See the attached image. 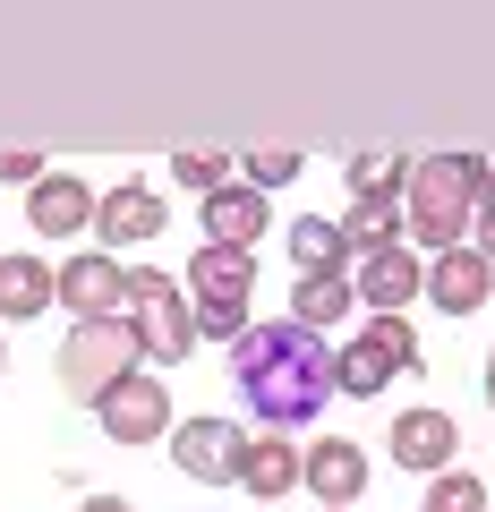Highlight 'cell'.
Instances as JSON below:
<instances>
[{
  "mask_svg": "<svg viewBox=\"0 0 495 512\" xmlns=\"http://www.w3.org/2000/svg\"><path fill=\"white\" fill-rule=\"evenodd\" d=\"M231 384H239V402L257 410L265 427H316L325 419V402L342 393L333 384V342L325 333H308V325H248L231 342Z\"/></svg>",
  "mask_w": 495,
  "mask_h": 512,
  "instance_id": "obj_1",
  "label": "cell"
},
{
  "mask_svg": "<svg viewBox=\"0 0 495 512\" xmlns=\"http://www.w3.org/2000/svg\"><path fill=\"white\" fill-rule=\"evenodd\" d=\"M402 214H410V239H419L427 256L461 248L470 222H478V154H410Z\"/></svg>",
  "mask_w": 495,
  "mask_h": 512,
  "instance_id": "obj_2",
  "label": "cell"
},
{
  "mask_svg": "<svg viewBox=\"0 0 495 512\" xmlns=\"http://www.w3.org/2000/svg\"><path fill=\"white\" fill-rule=\"evenodd\" d=\"M180 282H188V316H197V342H222V350H231L239 333H248L257 256H248V248H214V239H205V248L180 265Z\"/></svg>",
  "mask_w": 495,
  "mask_h": 512,
  "instance_id": "obj_3",
  "label": "cell"
},
{
  "mask_svg": "<svg viewBox=\"0 0 495 512\" xmlns=\"http://www.w3.org/2000/svg\"><path fill=\"white\" fill-rule=\"evenodd\" d=\"M137 359H146V342H137L129 316H94V325H69V342H60V393L69 402H103L111 384H129Z\"/></svg>",
  "mask_w": 495,
  "mask_h": 512,
  "instance_id": "obj_4",
  "label": "cell"
},
{
  "mask_svg": "<svg viewBox=\"0 0 495 512\" xmlns=\"http://www.w3.org/2000/svg\"><path fill=\"white\" fill-rule=\"evenodd\" d=\"M129 325H137V342H146V359H154V367L188 359V350H197L188 282H180V274H163V265H137V274H129Z\"/></svg>",
  "mask_w": 495,
  "mask_h": 512,
  "instance_id": "obj_5",
  "label": "cell"
},
{
  "mask_svg": "<svg viewBox=\"0 0 495 512\" xmlns=\"http://www.w3.org/2000/svg\"><path fill=\"white\" fill-rule=\"evenodd\" d=\"M94 419H103L111 444H154V436L180 427V410H171V384L154 376V367H137L129 384H111L103 402H94Z\"/></svg>",
  "mask_w": 495,
  "mask_h": 512,
  "instance_id": "obj_6",
  "label": "cell"
},
{
  "mask_svg": "<svg viewBox=\"0 0 495 512\" xmlns=\"http://www.w3.org/2000/svg\"><path fill=\"white\" fill-rule=\"evenodd\" d=\"M171 461H180V478H197V487H222V478H239V461H248V427H231L214 410V419H180L171 427Z\"/></svg>",
  "mask_w": 495,
  "mask_h": 512,
  "instance_id": "obj_7",
  "label": "cell"
},
{
  "mask_svg": "<svg viewBox=\"0 0 495 512\" xmlns=\"http://www.w3.org/2000/svg\"><path fill=\"white\" fill-rule=\"evenodd\" d=\"M60 308L77 316V325H94V316H129V265L111 248H86L60 265Z\"/></svg>",
  "mask_w": 495,
  "mask_h": 512,
  "instance_id": "obj_8",
  "label": "cell"
},
{
  "mask_svg": "<svg viewBox=\"0 0 495 512\" xmlns=\"http://www.w3.org/2000/svg\"><path fill=\"white\" fill-rule=\"evenodd\" d=\"M163 222H171V205H163V188H146V180H111L103 205H94V239H103V248H154Z\"/></svg>",
  "mask_w": 495,
  "mask_h": 512,
  "instance_id": "obj_9",
  "label": "cell"
},
{
  "mask_svg": "<svg viewBox=\"0 0 495 512\" xmlns=\"http://www.w3.org/2000/svg\"><path fill=\"white\" fill-rule=\"evenodd\" d=\"M299 487H308L325 512H350L367 495V453L350 436H316L308 453H299Z\"/></svg>",
  "mask_w": 495,
  "mask_h": 512,
  "instance_id": "obj_10",
  "label": "cell"
},
{
  "mask_svg": "<svg viewBox=\"0 0 495 512\" xmlns=\"http://www.w3.org/2000/svg\"><path fill=\"white\" fill-rule=\"evenodd\" d=\"M410 299H427V256L419 248L359 256V308L367 316H410Z\"/></svg>",
  "mask_w": 495,
  "mask_h": 512,
  "instance_id": "obj_11",
  "label": "cell"
},
{
  "mask_svg": "<svg viewBox=\"0 0 495 512\" xmlns=\"http://www.w3.org/2000/svg\"><path fill=\"white\" fill-rule=\"evenodd\" d=\"M385 453L402 461L410 478H436V470H453V453H461V427H453V410H436V402L402 410V419H393V444H385Z\"/></svg>",
  "mask_w": 495,
  "mask_h": 512,
  "instance_id": "obj_12",
  "label": "cell"
},
{
  "mask_svg": "<svg viewBox=\"0 0 495 512\" xmlns=\"http://www.w3.org/2000/svg\"><path fill=\"white\" fill-rule=\"evenodd\" d=\"M94 205H103V188H86L77 171H43V180L26 188V222H35V239H77V231H94Z\"/></svg>",
  "mask_w": 495,
  "mask_h": 512,
  "instance_id": "obj_13",
  "label": "cell"
},
{
  "mask_svg": "<svg viewBox=\"0 0 495 512\" xmlns=\"http://www.w3.org/2000/svg\"><path fill=\"white\" fill-rule=\"evenodd\" d=\"M487 291H495V265L470 248V239L444 248V256H427V308H436V316H478Z\"/></svg>",
  "mask_w": 495,
  "mask_h": 512,
  "instance_id": "obj_14",
  "label": "cell"
},
{
  "mask_svg": "<svg viewBox=\"0 0 495 512\" xmlns=\"http://www.w3.org/2000/svg\"><path fill=\"white\" fill-rule=\"evenodd\" d=\"M197 222H205V239H214V248H248V256H257V239L274 231V205H265V188L231 180V188H214V197L197 205Z\"/></svg>",
  "mask_w": 495,
  "mask_h": 512,
  "instance_id": "obj_15",
  "label": "cell"
},
{
  "mask_svg": "<svg viewBox=\"0 0 495 512\" xmlns=\"http://www.w3.org/2000/svg\"><path fill=\"white\" fill-rule=\"evenodd\" d=\"M43 308H60V265H43V256H0V316L26 325Z\"/></svg>",
  "mask_w": 495,
  "mask_h": 512,
  "instance_id": "obj_16",
  "label": "cell"
},
{
  "mask_svg": "<svg viewBox=\"0 0 495 512\" xmlns=\"http://www.w3.org/2000/svg\"><path fill=\"white\" fill-rule=\"evenodd\" d=\"M239 487L248 495H291L299 487V444L282 427H257L248 436V461H239Z\"/></svg>",
  "mask_w": 495,
  "mask_h": 512,
  "instance_id": "obj_17",
  "label": "cell"
},
{
  "mask_svg": "<svg viewBox=\"0 0 495 512\" xmlns=\"http://www.w3.org/2000/svg\"><path fill=\"white\" fill-rule=\"evenodd\" d=\"M350 308H359L350 274H299V291H291V325H308V333H333Z\"/></svg>",
  "mask_w": 495,
  "mask_h": 512,
  "instance_id": "obj_18",
  "label": "cell"
},
{
  "mask_svg": "<svg viewBox=\"0 0 495 512\" xmlns=\"http://www.w3.org/2000/svg\"><path fill=\"white\" fill-rule=\"evenodd\" d=\"M402 231H410L402 197H350V214H342V239H350L359 256H376V248H402Z\"/></svg>",
  "mask_w": 495,
  "mask_h": 512,
  "instance_id": "obj_19",
  "label": "cell"
},
{
  "mask_svg": "<svg viewBox=\"0 0 495 512\" xmlns=\"http://www.w3.org/2000/svg\"><path fill=\"white\" fill-rule=\"evenodd\" d=\"M393 376H402V367H393L376 342H342V350H333V384H342L350 402H376V393H385Z\"/></svg>",
  "mask_w": 495,
  "mask_h": 512,
  "instance_id": "obj_20",
  "label": "cell"
},
{
  "mask_svg": "<svg viewBox=\"0 0 495 512\" xmlns=\"http://www.w3.org/2000/svg\"><path fill=\"white\" fill-rule=\"evenodd\" d=\"M291 256H299V274H342L350 239H342V222H325V214H291Z\"/></svg>",
  "mask_w": 495,
  "mask_h": 512,
  "instance_id": "obj_21",
  "label": "cell"
},
{
  "mask_svg": "<svg viewBox=\"0 0 495 512\" xmlns=\"http://www.w3.org/2000/svg\"><path fill=\"white\" fill-rule=\"evenodd\" d=\"M342 180H350V197H402L410 154H350V163H342Z\"/></svg>",
  "mask_w": 495,
  "mask_h": 512,
  "instance_id": "obj_22",
  "label": "cell"
},
{
  "mask_svg": "<svg viewBox=\"0 0 495 512\" xmlns=\"http://www.w3.org/2000/svg\"><path fill=\"white\" fill-rule=\"evenodd\" d=\"M171 180L197 188V197H214V188H231L239 171H231V154H214V146H180V154H171Z\"/></svg>",
  "mask_w": 495,
  "mask_h": 512,
  "instance_id": "obj_23",
  "label": "cell"
},
{
  "mask_svg": "<svg viewBox=\"0 0 495 512\" xmlns=\"http://www.w3.org/2000/svg\"><path fill=\"white\" fill-rule=\"evenodd\" d=\"M427 512H487V487L470 470H436L427 478Z\"/></svg>",
  "mask_w": 495,
  "mask_h": 512,
  "instance_id": "obj_24",
  "label": "cell"
},
{
  "mask_svg": "<svg viewBox=\"0 0 495 512\" xmlns=\"http://www.w3.org/2000/svg\"><path fill=\"white\" fill-rule=\"evenodd\" d=\"M359 342H376L393 367H419V333H410V316H367V325H359Z\"/></svg>",
  "mask_w": 495,
  "mask_h": 512,
  "instance_id": "obj_25",
  "label": "cell"
},
{
  "mask_svg": "<svg viewBox=\"0 0 495 512\" xmlns=\"http://www.w3.org/2000/svg\"><path fill=\"white\" fill-rule=\"evenodd\" d=\"M239 180L274 197L282 180H299V154H291V146H248V163H239Z\"/></svg>",
  "mask_w": 495,
  "mask_h": 512,
  "instance_id": "obj_26",
  "label": "cell"
},
{
  "mask_svg": "<svg viewBox=\"0 0 495 512\" xmlns=\"http://www.w3.org/2000/svg\"><path fill=\"white\" fill-rule=\"evenodd\" d=\"M43 171H52V163H43L35 146H0V188H35Z\"/></svg>",
  "mask_w": 495,
  "mask_h": 512,
  "instance_id": "obj_27",
  "label": "cell"
},
{
  "mask_svg": "<svg viewBox=\"0 0 495 512\" xmlns=\"http://www.w3.org/2000/svg\"><path fill=\"white\" fill-rule=\"evenodd\" d=\"M470 248L495 265V197H478V222H470Z\"/></svg>",
  "mask_w": 495,
  "mask_h": 512,
  "instance_id": "obj_28",
  "label": "cell"
},
{
  "mask_svg": "<svg viewBox=\"0 0 495 512\" xmlns=\"http://www.w3.org/2000/svg\"><path fill=\"white\" fill-rule=\"evenodd\" d=\"M478 197H495V154H478Z\"/></svg>",
  "mask_w": 495,
  "mask_h": 512,
  "instance_id": "obj_29",
  "label": "cell"
},
{
  "mask_svg": "<svg viewBox=\"0 0 495 512\" xmlns=\"http://www.w3.org/2000/svg\"><path fill=\"white\" fill-rule=\"evenodd\" d=\"M77 512H129V504H120V495H86Z\"/></svg>",
  "mask_w": 495,
  "mask_h": 512,
  "instance_id": "obj_30",
  "label": "cell"
},
{
  "mask_svg": "<svg viewBox=\"0 0 495 512\" xmlns=\"http://www.w3.org/2000/svg\"><path fill=\"white\" fill-rule=\"evenodd\" d=\"M478 384H487V410H495V350H487V376H478Z\"/></svg>",
  "mask_w": 495,
  "mask_h": 512,
  "instance_id": "obj_31",
  "label": "cell"
},
{
  "mask_svg": "<svg viewBox=\"0 0 495 512\" xmlns=\"http://www.w3.org/2000/svg\"><path fill=\"white\" fill-rule=\"evenodd\" d=\"M0 367H9V350H0Z\"/></svg>",
  "mask_w": 495,
  "mask_h": 512,
  "instance_id": "obj_32",
  "label": "cell"
},
{
  "mask_svg": "<svg viewBox=\"0 0 495 512\" xmlns=\"http://www.w3.org/2000/svg\"><path fill=\"white\" fill-rule=\"evenodd\" d=\"M316 512H325V504H316Z\"/></svg>",
  "mask_w": 495,
  "mask_h": 512,
  "instance_id": "obj_33",
  "label": "cell"
}]
</instances>
